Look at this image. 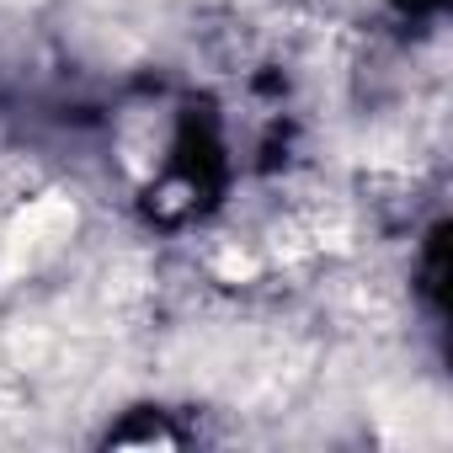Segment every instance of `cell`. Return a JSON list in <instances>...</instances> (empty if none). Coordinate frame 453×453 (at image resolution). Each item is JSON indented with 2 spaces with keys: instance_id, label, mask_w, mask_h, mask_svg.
Wrapping results in <instances>:
<instances>
[{
  "instance_id": "6da1fadb",
  "label": "cell",
  "mask_w": 453,
  "mask_h": 453,
  "mask_svg": "<svg viewBox=\"0 0 453 453\" xmlns=\"http://www.w3.org/2000/svg\"><path fill=\"white\" fill-rule=\"evenodd\" d=\"M70 235H75V203H70V197H38V203L12 224L6 257H12V267H38V262H49Z\"/></svg>"
}]
</instances>
